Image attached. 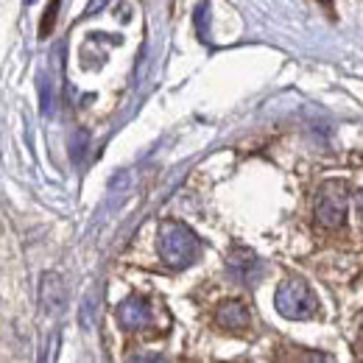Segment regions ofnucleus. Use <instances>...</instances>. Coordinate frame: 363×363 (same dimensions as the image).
I'll return each mask as SVG.
<instances>
[{
	"label": "nucleus",
	"instance_id": "nucleus-1",
	"mask_svg": "<svg viewBox=\"0 0 363 363\" xmlns=\"http://www.w3.org/2000/svg\"><path fill=\"white\" fill-rule=\"evenodd\" d=\"M201 240L182 221H162L160 227V257L171 269H187L199 260Z\"/></svg>",
	"mask_w": 363,
	"mask_h": 363
},
{
	"label": "nucleus",
	"instance_id": "nucleus-2",
	"mask_svg": "<svg viewBox=\"0 0 363 363\" xmlns=\"http://www.w3.org/2000/svg\"><path fill=\"white\" fill-rule=\"evenodd\" d=\"M350 182L330 179L318 187L316 196V221L324 229H338L347 221V207H350Z\"/></svg>",
	"mask_w": 363,
	"mask_h": 363
},
{
	"label": "nucleus",
	"instance_id": "nucleus-3",
	"mask_svg": "<svg viewBox=\"0 0 363 363\" xmlns=\"http://www.w3.org/2000/svg\"><path fill=\"white\" fill-rule=\"evenodd\" d=\"M274 305H277L279 316L285 318H311L316 313L318 299L316 294L308 288V282H302V279H285L277 288Z\"/></svg>",
	"mask_w": 363,
	"mask_h": 363
},
{
	"label": "nucleus",
	"instance_id": "nucleus-4",
	"mask_svg": "<svg viewBox=\"0 0 363 363\" xmlns=\"http://www.w3.org/2000/svg\"><path fill=\"white\" fill-rule=\"evenodd\" d=\"M151 302L148 299H143V296H129V299H123L121 305H118V321H121V327H126V330H143V327H148L151 324Z\"/></svg>",
	"mask_w": 363,
	"mask_h": 363
},
{
	"label": "nucleus",
	"instance_id": "nucleus-5",
	"mask_svg": "<svg viewBox=\"0 0 363 363\" xmlns=\"http://www.w3.org/2000/svg\"><path fill=\"white\" fill-rule=\"evenodd\" d=\"M229 272L235 274L240 282H255L260 272H263V266H260V260H257V255L255 252H249V249H235L232 255H229Z\"/></svg>",
	"mask_w": 363,
	"mask_h": 363
},
{
	"label": "nucleus",
	"instance_id": "nucleus-6",
	"mask_svg": "<svg viewBox=\"0 0 363 363\" xmlns=\"http://www.w3.org/2000/svg\"><path fill=\"white\" fill-rule=\"evenodd\" d=\"M216 321H218V327L238 333V330L249 327V311H246L243 302H224V305L216 311Z\"/></svg>",
	"mask_w": 363,
	"mask_h": 363
},
{
	"label": "nucleus",
	"instance_id": "nucleus-7",
	"mask_svg": "<svg viewBox=\"0 0 363 363\" xmlns=\"http://www.w3.org/2000/svg\"><path fill=\"white\" fill-rule=\"evenodd\" d=\"M40 302L45 311H59L65 305V285L59 274H45L43 277V291H40Z\"/></svg>",
	"mask_w": 363,
	"mask_h": 363
},
{
	"label": "nucleus",
	"instance_id": "nucleus-8",
	"mask_svg": "<svg viewBox=\"0 0 363 363\" xmlns=\"http://www.w3.org/2000/svg\"><path fill=\"white\" fill-rule=\"evenodd\" d=\"M56 11H59V0H50L45 9V20H43V26H40V37H48V34H50V26L56 23Z\"/></svg>",
	"mask_w": 363,
	"mask_h": 363
},
{
	"label": "nucleus",
	"instance_id": "nucleus-9",
	"mask_svg": "<svg viewBox=\"0 0 363 363\" xmlns=\"http://www.w3.org/2000/svg\"><path fill=\"white\" fill-rule=\"evenodd\" d=\"M207 9H210L207 3H201V6L196 9V26H199V37H201L204 43L210 40V31H207Z\"/></svg>",
	"mask_w": 363,
	"mask_h": 363
},
{
	"label": "nucleus",
	"instance_id": "nucleus-10",
	"mask_svg": "<svg viewBox=\"0 0 363 363\" xmlns=\"http://www.w3.org/2000/svg\"><path fill=\"white\" fill-rule=\"evenodd\" d=\"M106 3H109V0H90V6H87V11H84V14L90 17V14H95V11H101Z\"/></svg>",
	"mask_w": 363,
	"mask_h": 363
},
{
	"label": "nucleus",
	"instance_id": "nucleus-11",
	"mask_svg": "<svg viewBox=\"0 0 363 363\" xmlns=\"http://www.w3.org/2000/svg\"><path fill=\"white\" fill-rule=\"evenodd\" d=\"M358 213H361V221H363V196H361V201H358Z\"/></svg>",
	"mask_w": 363,
	"mask_h": 363
},
{
	"label": "nucleus",
	"instance_id": "nucleus-12",
	"mask_svg": "<svg viewBox=\"0 0 363 363\" xmlns=\"http://www.w3.org/2000/svg\"><path fill=\"white\" fill-rule=\"evenodd\" d=\"M321 3H324V6H330V0H321Z\"/></svg>",
	"mask_w": 363,
	"mask_h": 363
}]
</instances>
